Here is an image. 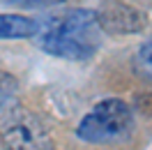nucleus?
<instances>
[{"instance_id":"obj_5","label":"nucleus","mask_w":152,"mask_h":150,"mask_svg":"<svg viewBox=\"0 0 152 150\" xmlns=\"http://www.w3.org/2000/svg\"><path fill=\"white\" fill-rule=\"evenodd\" d=\"M39 32L35 19L21 14H0V39H28Z\"/></svg>"},{"instance_id":"obj_2","label":"nucleus","mask_w":152,"mask_h":150,"mask_svg":"<svg viewBox=\"0 0 152 150\" xmlns=\"http://www.w3.org/2000/svg\"><path fill=\"white\" fill-rule=\"evenodd\" d=\"M0 141L7 150H48L51 134L39 115L19 99L0 106Z\"/></svg>"},{"instance_id":"obj_1","label":"nucleus","mask_w":152,"mask_h":150,"mask_svg":"<svg viewBox=\"0 0 152 150\" xmlns=\"http://www.w3.org/2000/svg\"><path fill=\"white\" fill-rule=\"evenodd\" d=\"M102 30L92 10H72L39 26V46L46 53L67 60H88L99 49Z\"/></svg>"},{"instance_id":"obj_3","label":"nucleus","mask_w":152,"mask_h":150,"mask_svg":"<svg viewBox=\"0 0 152 150\" xmlns=\"http://www.w3.org/2000/svg\"><path fill=\"white\" fill-rule=\"evenodd\" d=\"M134 132L132 106L122 99H104L95 104L81 120L76 134L88 143H113L122 141Z\"/></svg>"},{"instance_id":"obj_8","label":"nucleus","mask_w":152,"mask_h":150,"mask_svg":"<svg viewBox=\"0 0 152 150\" xmlns=\"http://www.w3.org/2000/svg\"><path fill=\"white\" fill-rule=\"evenodd\" d=\"M138 58H141V62L148 67V69H152V37L141 46V51H138Z\"/></svg>"},{"instance_id":"obj_7","label":"nucleus","mask_w":152,"mask_h":150,"mask_svg":"<svg viewBox=\"0 0 152 150\" xmlns=\"http://www.w3.org/2000/svg\"><path fill=\"white\" fill-rule=\"evenodd\" d=\"M134 104H136V109H138L143 115L152 118V85L136 95V102H134Z\"/></svg>"},{"instance_id":"obj_6","label":"nucleus","mask_w":152,"mask_h":150,"mask_svg":"<svg viewBox=\"0 0 152 150\" xmlns=\"http://www.w3.org/2000/svg\"><path fill=\"white\" fill-rule=\"evenodd\" d=\"M16 93H19V81L10 72L0 69V106H5L12 99H16Z\"/></svg>"},{"instance_id":"obj_4","label":"nucleus","mask_w":152,"mask_h":150,"mask_svg":"<svg viewBox=\"0 0 152 150\" xmlns=\"http://www.w3.org/2000/svg\"><path fill=\"white\" fill-rule=\"evenodd\" d=\"M95 19L99 30L113 37L136 35L148 26V14L127 0H104L95 10Z\"/></svg>"}]
</instances>
